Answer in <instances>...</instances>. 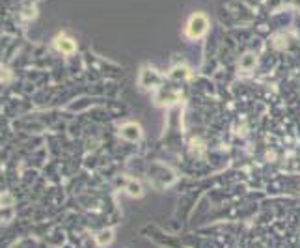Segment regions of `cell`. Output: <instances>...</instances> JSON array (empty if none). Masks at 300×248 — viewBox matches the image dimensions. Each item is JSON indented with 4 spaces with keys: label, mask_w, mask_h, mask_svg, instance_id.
Segmentation results:
<instances>
[{
    "label": "cell",
    "mask_w": 300,
    "mask_h": 248,
    "mask_svg": "<svg viewBox=\"0 0 300 248\" xmlns=\"http://www.w3.org/2000/svg\"><path fill=\"white\" fill-rule=\"evenodd\" d=\"M56 47L62 50V52H73V50H75V45H73V41H69L67 37H58Z\"/></svg>",
    "instance_id": "cell-1"
},
{
    "label": "cell",
    "mask_w": 300,
    "mask_h": 248,
    "mask_svg": "<svg viewBox=\"0 0 300 248\" xmlns=\"http://www.w3.org/2000/svg\"><path fill=\"white\" fill-rule=\"evenodd\" d=\"M110 239H112V232H107V235H103V237L99 239V243L103 245V243H108Z\"/></svg>",
    "instance_id": "cell-2"
}]
</instances>
